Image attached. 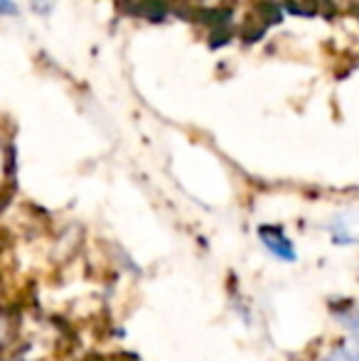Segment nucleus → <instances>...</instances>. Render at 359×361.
<instances>
[{
  "label": "nucleus",
  "instance_id": "2",
  "mask_svg": "<svg viewBox=\"0 0 359 361\" xmlns=\"http://www.w3.org/2000/svg\"><path fill=\"white\" fill-rule=\"evenodd\" d=\"M138 15H143L150 23H163L165 15H168V8H165L163 0H140Z\"/></svg>",
  "mask_w": 359,
  "mask_h": 361
},
{
  "label": "nucleus",
  "instance_id": "4",
  "mask_svg": "<svg viewBox=\"0 0 359 361\" xmlns=\"http://www.w3.org/2000/svg\"><path fill=\"white\" fill-rule=\"evenodd\" d=\"M54 3L57 0H32V10L37 15H49L54 10Z\"/></svg>",
  "mask_w": 359,
  "mask_h": 361
},
{
  "label": "nucleus",
  "instance_id": "5",
  "mask_svg": "<svg viewBox=\"0 0 359 361\" xmlns=\"http://www.w3.org/2000/svg\"><path fill=\"white\" fill-rule=\"evenodd\" d=\"M18 13H20V8L13 0H0V15H3V18H15Z\"/></svg>",
  "mask_w": 359,
  "mask_h": 361
},
{
  "label": "nucleus",
  "instance_id": "3",
  "mask_svg": "<svg viewBox=\"0 0 359 361\" xmlns=\"http://www.w3.org/2000/svg\"><path fill=\"white\" fill-rule=\"evenodd\" d=\"M327 361H359V349H340Z\"/></svg>",
  "mask_w": 359,
  "mask_h": 361
},
{
  "label": "nucleus",
  "instance_id": "1",
  "mask_svg": "<svg viewBox=\"0 0 359 361\" xmlns=\"http://www.w3.org/2000/svg\"><path fill=\"white\" fill-rule=\"evenodd\" d=\"M259 236L271 256L281 258V261H296V248H293L291 238L278 226H259Z\"/></svg>",
  "mask_w": 359,
  "mask_h": 361
}]
</instances>
